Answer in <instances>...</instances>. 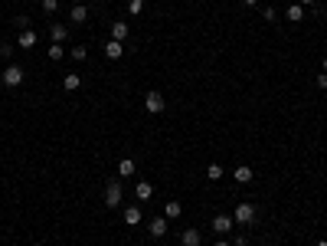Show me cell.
<instances>
[{
    "mask_svg": "<svg viewBox=\"0 0 327 246\" xmlns=\"http://www.w3.org/2000/svg\"><path fill=\"white\" fill-rule=\"evenodd\" d=\"M255 217H259L255 204H236V210H233V220L239 223V226H252V223H255Z\"/></svg>",
    "mask_w": 327,
    "mask_h": 246,
    "instance_id": "cell-1",
    "label": "cell"
},
{
    "mask_svg": "<svg viewBox=\"0 0 327 246\" xmlns=\"http://www.w3.org/2000/svg\"><path fill=\"white\" fill-rule=\"evenodd\" d=\"M23 66H7L4 73H0V82L7 85V89H16V85H23Z\"/></svg>",
    "mask_w": 327,
    "mask_h": 246,
    "instance_id": "cell-2",
    "label": "cell"
},
{
    "mask_svg": "<svg viewBox=\"0 0 327 246\" xmlns=\"http://www.w3.org/2000/svg\"><path fill=\"white\" fill-rule=\"evenodd\" d=\"M121 197H125V190H121V181H118V178L108 181V187H105V204L114 210V207H121Z\"/></svg>",
    "mask_w": 327,
    "mask_h": 246,
    "instance_id": "cell-3",
    "label": "cell"
},
{
    "mask_svg": "<svg viewBox=\"0 0 327 246\" xmlns=\"http://www.w3.org/2000/svg\"><path fill=\"white\" fill-rule=\"evenodd\" d=\"M144 109L151 112V115H161V112H164V95L157 92V89H151V92L144 95Z\"/></svg>",
    "mask_w": 327,
    "mask_h": 246,
    "instance_id": "cell-4",
    "label": "cell"
},
{
    "mask_svg": "<svg viewBox=\"0 0 327 246\" xmlns=\"http://www.w3.org/2000/svg\"><path fill=\"white\" fill-rule=\"evenodd\" d=\"M167 230H170V220H167V217H154V220L147 223V233H151L154 240H161V236H167Z\"/></svg>",
    "mask_w": 327,
    "mask_h": 246,
    "instance_id": "cell-5",
    "label": "cell"
},
{
    "mask_svg": "<svg viewBox=\"0 0 327 246\" xmlns=\"http://www.w3.org/2000/svg\"><path fill=\"white\" fill-rule=\"evenodd\" d=\"M233 217H229V214H216L213 217V230H216V236H226V233H233Z\"/></svg>",
    "mask_w": 327,
    "mask_h": 246,
    "instance_id": "cell-6",
    "label": "cell"
},
{
    "mask_svg": "<svg viewBox=\"0 0 327 246\" xmlns=\"http://www.w3.org/2000/svg\"><path fill=\"white\" fill-rule=\"evenodd\" d=\"M121 56H125V43H118V40L105 43V59H111V63H114V59H121Z\"/></svg>",
    "mask_w": 327,
    "mask_h": 246,
    "instance_id": "cell-7",
    "label": "cell"
},
{
    "mask_svg": "<svg viewBox=\"0 0 327 246\" xmlns=\"http://www.w3.org/2000/svg\"><path fill=\"white\" fill-rule=\"evenodd\" d=\"M134 197L141 200V204H144V200H151V197H154V184H151V181H138V184H134Z\"/></svg>",
    "mask_w": 327,
    "mask_h": 246,
    "instance_id": "cell-8",
    "label": "cell"
},
{
    "mask_svg": "<svg viewBox=\"0 0 327 246\" xmlns=\"http://www.w3.org/2000/svg\"><path fill=\"white\" fill-rule=\"evenodd\" d=\"M49 40L52 43H66L69 40V26L66 23H49Z\"/></svg>",
    "mask_w": 327,
    "mask_h": 246,
    "instance_id": "cell-9",
    "label": "cell"
},
{
    "mask_svg": "<svg viewBox=\"0 0 327 246\" xmlns=\"http://www.w3.org/2000/svg\"><path fill=\"white\" fill-rule=\"evenodd\" d=\"M180 243H183V246H203V233L190 226V230H183V233H180Z\"/></svg>",
    "mask_w": 327,
    "mask_h": 246,
    "instance_id": "cell-10",
    "label": "cell"
},
{
    "mask_svg": "<svg viewBox=\"0 0 327 246\" xmlns=\"http://www.w3.org/2000/svg\"><path fill=\"white\" fill-rule=\"evenodd\" d=\"M16 46L33 49V46H36V30H20V37H16Z\"/></svg>",
    "mask_w": 327,
    "mask_h": 246,
    "instance_id": "cell-11",
    "label": "cell"
},
{
    "mask_svg": "<svg viewBox=\"0 0 327 246\" xmlns=\"http://www.w3.org/2000/svg\"><path fill=\"white\" fill-rule=\"evenodd\" d=\"M138 174V164L131 161V157H121L118 161V178H134Z\"/></svg>",
    "mask_w": 327,
    "mask_h": 246,
    "instance_id": "cell-12",
    "label": "cell"
},
{
    "mask_svg": "<svg viewBox=\"0 0 327 246\" xmlns=\"http://www.w3.org/2000/svg\"><path fill=\"white\" fill-rule=\"evenodd\" d=\"M111 40H118V43L128 40V23L125 20H111Z\"/></svg>",
    "mask_w": 327,
    "mask_h": 246,
    "instance_id": "cell-13",
    "label": "cell"
},
{
    "mask_svg": "<svg viewBox=\"0 0 327 246\" xmlns=\"http://www.w3.org/2000/svg\"><path fill=\"white\" fill-rule=\"evenodd\" d=\"M69 20H72V23H85V20H88V7H85V4H72Z\"/></svg>",
    "mask_w": 327,
    "mask_h": 246,
    "instance_id": "cell-14",
    "label": "cell"
},
{
    "mask_svg": "<svg viewBox=\"0 0 327 246\" xmlns=\"http://www.w3.org/2000/svg\"><path fill=\"white\" fill-rule=\"evenodd\" d=\"M141 217H144V214H141V207H138V204L125 207V223H128V226H138V223H141Z\"/></svg>",
    "mask_w": 327,
    "mask_h": 246,
    "instance_id": "cell-15",
    "label": "cell"
},
{
    "mask_svg": "<svg viewBox=\"0 0 327 246\" xmlns=\"http://www.w3.org/2000/svg\"><path fill=\"white\" fill-rule=\"evenodd\" d=\"M79 85H82V76H79V73H66V76H63V89H66V92H75Z\"/></svg>",
    "mask_w": 327,
    "mask_h": 246,
    "instance_id": "cell-16",
    "label": "cell"
},
{
    "mask_svg": "<svg viewBox=\"0 0 327 246\" xmlns=\"http://www.w3.org/2000/svg\"><path fill=\"white\" fill-rule=\"evenodd\" d=\"M233 178H236V181H239V184H249V181L255 178V174H252V168H249V164H239V168H236V171H233Z\"/></svg>",
    "mask_w": 327,
    "mask_h": 246,
    "instance_id": "cell-17",
    "label": "cell"
},
{
    "mask_svg": "<svg viewBox=\"0 0 327 246\" xmlns=\"http://www.w3.org/2000/svg\"><path fill=\"white\" fill-rule=\"evenodd\" d=\"M285 16H288L291 23H301V20H304V7H301V4H291L288 10H285Z\"/></svg>",
    "mask_w": 327,
    "mask_h": 246,
    "instance_id": "cell-18",
    "label": "cell"
},
{
    "mask_svg": "<svg viewBox=\"0 0 327 246\" xmlns=\"http://www.w3.org/2000/svg\"><path fill=\"white\" fill-rule=\"evenodd\" d=\"M180 214H183V207L177 204V200H170V204H164V217H167V220H177Z\"/></svg>",
    "mask_w": 327,
    "mask_h": 246,
    "instance_id": "cell-19",
    "label": "cell"
},
{
    "mask_svg": "<svg viewBox=\"0 0 327 246\" xmlns=\"http://www.w3.org/2000/svg\"><path fill=\"white\" fill-rule=\"evenodd\" d=\"M46 56H49V59H63V56H66V49H63V43H52V46L46 49Z\"/></svg>",
    "mask_w": 327,
    "mask_h": 246,
    "instance_id": "cell-20",
    "label": "cell"
},
{
    "mask_svg": "<svg viewBox=\"0 0 327 246\" xmlns=\"http://www.w3.org/2000/svg\"><path fill=\"white\" fill-rule=\"evenodd\" d=\"M144 0H128V13H134V16H141V13H144Z\"/></svg>",
    "mask_w": 327,
    "mask_h": 246,
    "instance_id": "cell-21",
    "label": "cell"
},
{
    "mask_svg": "<svg viewBox=\"0 0 327 246\" xmlns=\"http://www.w3.org/2000/svg\"><path fill=\"white\" fill-rule=\"evenodd\" d=\"M206 178H209V181H219V178H223V168H219V164H209V168H206Z\"/></svg>",
    "mask_w": 327,
    "mask_h": 246,
    "instance_id": "cell-22",
    "label": "cell"
},
{
    "mask_svg": "<svg viewBox=\"0 0 327 246\" xmlns=\"http://www.w3.org/2000/svg\"><path fill=\"white\" fill-rule=\"evenodd\" d=\"M13 26H16V30H30V16H13Z\"/></svg>",
    "mask_w": 327,
    "mask_h": 246,
    "instance_id": "cell-23",
    "label": "cell"
},
{
    "mask_svg": "<svg viewBox=\"0 0 327 246\" xmlns=\"http://www.w3.org/2000/svg\"><path fill=\"white\" fill-rule=\"evenodd\" d=\"M59 10V0H43V13H56Z\"/></svg>",
    "mask_w": 327,
    "mask_h": 246,
    "instance_id": "cell-24",
    "label": "cell"
},
{
    "mask_svg": "<svg viewBox=\"0 0 327 246\" xmlns=\"http://www.w3.org/2000/svg\"><path fill=\"white\" fill-rule=\"evenodd\" d=\"M13 49H16V46H10V43H0V59H10Z\"/></svg>",
    "mask_w": 327,
    "mask_h": 246,
    "instance_id": "cell-25",
    "label": "cell"
},
{
    "mask_svg": "<svg viewBox=\"0 0 327 246\" xmlns=\"http://www.w3.org/2000/svg\"><path fill=\"white\" fill-rule=\"evenodd\" d=\"M72 59H79V63L88 59V46H75V49H72Z\"/></svg>",
    "mask_w": 327,
    "mask_h": 246,
    "instance_id": "cell-26",
    "label": "cell"
},
{
    "mask_svg": "<svg viewBox=\"0 0 327 246\" xmlns=\"http://www.w3.org/2000/svg\"><path fill=\"white\" fill-rule=\"evenodd\" d=\"M275 16H278V13L272 10V7H265V10H262V20H268V23H272V20H275Z\"/></svg>",
    "mask_w": 327,
    "mask_h": 246,
    "instance_id": "cell-27",
    "label": "cell"
},
{
    "mask_svg": "<svg viewBox=\"0 0 327 246\" xmlns=\"http://www.w3.org/2000/svg\"><path fill=\"white\" fill-rule=\"evenodd\" d=\"M233 246H249V236H245V233H239V236L233 240Z\"/></svg>",
    "mask_w": 327,
    "mask_h": 246,
    "instance_id": "cell-28",
    "label": "cell"
},
{
    "mask_svg": "<svg viewBox=\"0 0 327 246\" xmlns=\"http://www.w3.org/2000/svg\"><path fill=\"white\" fill-rule=\"evenodd\" d=\"M317 89H327V73H321V76H317Z\"/></svg>",
    "mask_w": 327,
    "mask_h": 246,
    "instance_id": "cell-29",
    "label": "cell"
},
{
    "mask_svg": "<svg viewBox=\"0 0 327 246\" xmlns=\"http://www.w3.org/2000/svg\"><path fill=\"white\" fill-rule=\"evenodd\" d=\"M295 4H301V7H311V4H314V0H295Z\"/></svg>",
    "mask_w": 327,
    "mask_h": 246,
    "instance_id": "cell-30",
    "label": "cell"
},
{
    "mask_svg": "<svg viewBox=\"0 0 327 246\" xmlns=\"http://www.w3.org/2000/svg\"><path fill=\"white\" fill-rule=\"evenodd\" d=\"M242 4H245V7H255V4H259V0H242Z\"/></svg>",
    "mask_w": 327,
    "mask_h": 246,
    "instance_id": "cell-31",
    "label": "cell"
},
{
    "mask_svg": "<svg viewBox=\"0 0 327 246\" xmlns=\"http://www.w3.org/2000/svg\"><path fill=\"white\" fill-rule=\"evenodd\" d=\"M321 73H327V56H324V63H321Z\"/></svg>",
    "mask_w": 327,
    "mask_h": 246,
    "instance_id": "cell-32",
    "label": "cell"
},
{
    "mask_svg": "<svg viewBox=\"0 0 327 246\" xmlns=\"http://www.w3.org/2000/svg\"><path fill=\"white\" fill-rule=\"evenodd\" d=\"M216 246H233V243H226V240H219V243H216Z\"/></svg>",
    "mask_w": 327,
    "mask_h": 246,
    "instance_id": "cell-33",
    "label": "cell"
},
{
    "mask_svg": "<svg viewBox=\"0 0 327 246\" xmlns=\"http://www.w3.org/2000/svg\"><path fill=\"white\" fill-rule=\"evenodd\" d=\"M317 246H327V240H317Z\"/></svg>",
    "mask_w": 327,
    "mask_h": 246,
    "instance_id": "cell-34",
    "label": "cell"
},
{
    "mask_svg": "<svg viewBox=\"0 0 327 246\" xmlns=\"http://www.w3.org/2000/svg\"><path fill=\"white\" fill-rule=\"evenodd\" d=\"M72 4H85V0H72Z\"/></svg>",
    "mask_w": 327,
    "mask_h": 246,
    "instance_id": "cell-35",
    "label": "cell"
}]
</instances>
